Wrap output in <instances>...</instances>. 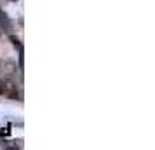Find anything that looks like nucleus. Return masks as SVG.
Returning a JSON list of instances; mask_svg holds the SVG:
<instances>
[{"instance_id":"f257e3e1","label":"nucleus","mask_w":155,"mask_h":150,"mask_svg":"<svg viewBox=\"0 0 155 150\" xmlns=\"http://www.w3.org/2000/svg\"><path fill=\"white\" fill-rule=\"evenodd\" d=\"M0 94H2V96H7L11 100H16V98L19 96L16 84L9 79H0Z\"/></svg>"},{"instance_id":"f03ea898","label":"nucleus","mask_w":155,"mask_h":150,"mask_svg":"<svg viewBox=\"0 0 155 150\" xmlns=\"http://www.w3.org/2000/svg\"><path fill=\"white\" fill-rule=\"evenodd\" d=\"M0 28H2V32H5V33H11V32L14 30L12 19H11L9 14L5 11H2V9H0Z\"/></svg>"},{"instance_id":"7ed1b4c3","label":"nucleus","mask_w":155,"mask_h":150,"mask_svg":"<svg viewBox=\"0 0 155 150\" xmlns=\"http://www.w3.org/2000/svg\"><path fill=\"white\" fill-rule=\"evenodd\" d=\"M9 40H11V42H12V45L18 49V52H19V51H23V44H21V40H19L18 37H14L12 33H9Z\"/></svg>"}]
</instances>
